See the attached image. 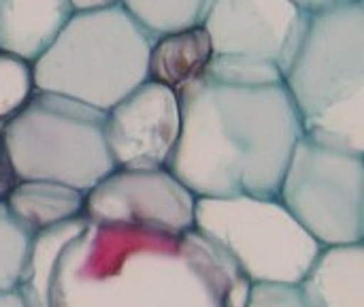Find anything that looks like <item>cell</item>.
<instances>
[{"mask_svg":"<svg viewBox=\"0 0 364 307\" xmlns=\"http://www.w3.org/2000/svg\"><path fill=\"white\" fill-rule=\"evenodd\" d=\"M299 6H303L305 11H318L322 6H328L333 2H339V0H294Z\"/></svg>","mask_w":364,"mask_h":307,"instance_id":"603a6c76","label":"cell"},{"mask_svg":"<svg viewBox=\"0 0 364 307\" xmlns=\"http://www.w3.org/2000/svg\"><path fill=\"white\" fill-rule=\"evenodd\" d=\"M177 96L181 130L166 169L194 197H277L303 137L284 81H232L207 68Z\"/></svg>","mask_w":364,"mask_h":307,"instance_id":"7a4b0ae2","label":"cell"},{"mask_svg":"<svg viewBox=\"0 0 364 307\" xmlns=\"http://www.w3.org/2000/svg\"><path fill=\"white\" fill-rule=\"evenodd\" d=\"M250 280L198 229L94 224L64 248L55 307H243Z\"/></svg>","mask_w":364,"mask_h":307,"instance_id":"6da1fadb","label":"cell"},{"mask_svg":"<svg viewBox=\"0 0 364 307\" xmlns=\"http://www.w3.org/2000/svg\"><path fill=\"white\" fill-rule=\"evenodd\" d=\"M154 36L122 4L75 11L47 51L32 62L34 88L109 111L149 79Z\"/></svg>","mask_w":364,"mask_h":307,"instance_id":"277c9868","label":"cell"},{"mask_svg":"<svg viewBox=\"0 0 364 307\" xmlns=\"http://www.w3.org/2000/svg\"><path fill=\"white\" fill-rule=\"evenodd\" d=\"M211 0H122L130 17L154 38L200 26Z\"/></svg>","mask_w":364,"mask_h":307,"instance_id":"2e32d148","label":"cell"},{"mask_svg":"<svg viewBox=\"0 0 364 307\" xmlns=\"http://www.w3.org/2000/svg\"><path fill=\"white\" fill-rule=\"evenodd\" d=\"M15 182H17V177L11 169V162H9V156H6V150L2 143V135H0V201L6 199V194L11 192Z\"/></svg>","mask_w":364,"mask_h":307,"instance_id":"ffe728a7","label":"cell"},{"mask_svg":"<svg viewBox=\"0 0 364 307\" xmlns=\"http://www.w3.org/2000/svg\"><path fill=\"white\" fill-rule=\"evenodd\" d=\"M122 0H70L75 11H94V9H107L113 4H119Z\"/></svg>","mask_w":364,"mask_h":307,"instance_id":"44dd1931","label":"cell"},{"mask_svg":"<svg viewBox=\"0 0 364 307\" xmlns=\"http://www.w3.org/2000/svg\"><path fill=\"white\" fill-rule=\"evenodd\" d=\"M277 199L322 246L364 239V154L301 137Z\"/></svg>","mask_w":364,"mask_h":307,"instance_id":"52a82bcc","label":"cell"},{"mask_svg":"<svg viewBox=\"0 0 364 307\" xmlns=\"http://www.w3.org/2000/svg\"><path fill=\"white\" fill-rule=\"evenodd\" d=\"M303 137L364 154V2L339 0L309 11L284 71Z\"/></svg>","mask_w":364,"mask_h":307,"instance_id":"3957f363","label":"cell"},{"mask_svg":"<svg viewBox=\"0 0 364 307\" xmlns=\"http://www.w3.org/2000/svg\"><path fill=\"white\" fill-rule=\"evenodd\" d=\"M194 192L166 167H117L85 192L83 216L94 224L141 227L179 235L194 227Z\"/></svg>","mask_w":364,"mask_h":307,"instance_id":"ba28073f","label":"cell"},{"mask_svg":"<svg viewBox=\"0 0 364 307\" xmlns=\"http://www.w3.org/2000/svg\"><path fill=\"white\" fill-rule=\"evenodd\" d=\"M87 218H70L32 235L17 293L28 307H55L58 265L64 248L85 229Z\"/></svg>","mask_w":364,"mask_h":307,"instance_id":"4fadbf2b","label":"cell"},{"mask_svg":"<svg viewBox=\"0 0 364 307\" xmlns=\"http://www.w3.org/2000/svg\"><path fill=\"white\" fill-rule=\"evenodd\" d=\"M4 203L21 224L36 233L83 216L85 192L51 179H17Z\"/></svg>","mask_w":364,"mask_h":307,"instance_id":"9a60e30c","label":"cell"},{"mask_svg":"<svg viewBox=\"0 0 364 307\" xmlns=\"http://www.w3.org/2000/svg\"><path fill=\"white\" fill-rule=\"evenodd\" d=\"M243 307H311L301 282H252Z\"/></svg>","mask_w":364,"mask_h":307,"instance_id":"d6986e66","label":"cell"},{"mask_svg":"<svg viewBox=\"0 0 364 307\" xmlns=\"http://www.w3.org/2000/svg\"><path fill=\"white\" fill-rule=\"evenodd\" d=\"M181 130L179 96L145 79L107 111L105 137L115 169L166 167Z\"/></svg>","mask_w":364,"mask_h":307,"instance_id":"30bf717a","label":"cell"},{"mask_svg":"<svg viewBox=\"0 0 364 307\" xmlns=\"http://www.w3.org/2000/svg\"><path fill=\"white\" fill-rule=\"evenodd\" d=\"M32 235L0 201V291H17Z\"/></svg>","mask_w":364,"mask_h":307,"instance_id":"e0dca14e","label":"cell"},{"mask_svg":"<svg viewBox=\"0 0 364 307\" xmlns=\"http://www.w3.org/2000/svg\"><path fill=\"white\" fill-rule=\"evenodd\" d=\"M213 60V47L207 30L194 26L154 38L149 49V79L179 92L198 79Z\"/></svg>","mask_w":364,"mask_h":307,"instance_id":"5bb4252c","label":"cell"},{"mask_svg":"<svg viewBox=\"0 0 364 307\" xmlns=\"http://www.w3.org/2000/svg\"><path fill=\"white\" fill-rule=\"evenodd\" d=\"M194 229L222 246L250 282H301L322 250L277 197H196Z\"/></svg>","mask_w":364,"mask_h":307,"instance_id":"8992f818","label":"cell"},{"mask_svg":"<svg viewBox=\"0 0 364 307\" xmlns=\"http://www.w3.org/2000/svg\"><path fill=\"white\" fill-rule=\"evenodd\" d=\"M301 286L311 307H364V246H326Z\"/></svg>","mask_w":364,"mask_h":307,"instance_id":"7c38bea8","label":"cell"},{"mask_svg":"<svg viewBox=\"0 0 364 307\" xmlns=\"http://www.w3.org/2000/svg\"><path fill=\"white\" fill-rule=\"evenodd\" d=\"M0 307H28L17 291H0Z\"/></svg>","mask_w":364,"mask_h":307,"instance_id":"7402d4cb","label":"cell"},{"mask_svg":"<svg viewBox=\"0 0 364 307\" xmlns=\"http://www.w3.org/2000/svg\"><path fill=\"white\" fill-rule=\"evenodd\" d=\"M70 0H0V51L41 58L73 17Z\"/></svg>","mask_w":364,"mask_h":307,"instance_id":"8fae6325","label":"cell"},{"mask_svg":"<svg viewBox=\"0 0 364 307\" xmlns=\"http://www.w3.org/2000/svg\"><path fill=\"white\" fill-rule=\"evenodd\" d=\"M309 11L294 0H211L203 19L213 56H250L288 68Z\"/></svg>","mask_w":364,"mask_h":307,"instance_id":"9c48e42d","label":"cell"},{"mask_svg":"<svg viewBox=\"0 0 364 307\" xmlns=\"http://www.w3.org/2000/svg\"><path fill=\"white\" fill-rule=\"evenodd\" d=\"M107 111L81 100L34 90L4 124L2 143L17 179H51L87 192L115 169Z\"/></svg>","mask_w":364,"mask_h":307,"instance_id":"5b68a950","label":"cell"},{"mask_svg":"<svg viewBox=\"0 0 364 307\" xmlns=\"http://www.w3.org/2000/svg\"><path fill=\"white\" fill-rule=\"evenodd\" d=\"M32 64L0 51V124L13 118L34 92Z\"/></svg>","mask_w":364,"mask_h":307,"instance_id":"ac0fdd59","label":"cell"}]
</instances>
